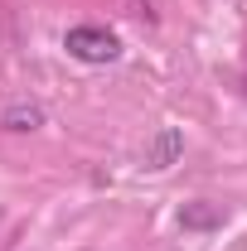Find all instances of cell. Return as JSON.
<instances>
[{
  "label": "cell",
  "mask_w": 247,
  "mask_h": 251,
  "mask_svg": "<svg viewBox=\"0 0 247 251\" xmlns=\"http://www.w3.org/2000/svg\"><path fill=\"white\" fill-rule=\"evenodd\" d=\"M63 49H68V58L88 63V68H107V63L122 58V39L102 25H73L63 34Z\"/></svg>",
  "instance_id": "6da1fadb"
},
{
  "label": "cell",
  "mask_w": 247,
  "mask_h": 251,
  "mask_svg": "<svg viewBox=\"0 0 247 251\" xmlns=\"http://www.w3.org/2000/svg\"><path fill=\"white\" fill-rule=\"evenodd\" d=\"M180 150H185V135L175 130V126H160V135L151 140V150H146V169H170L175 159H180Z\"/></svg>",
  "instance_id": "7a4b0ae2"
},
{
  "label": "cell",
  "mask_w": 247,
  "mask_h": 251,
  "mask_svg": "<svg viewBox=\"0 0 247 251\" xmlns=\"http://www.w3.org/2000/svg\"><path fill=\"white\" fill-rule=\"evenodd\" d=\"M0 126H5V130H39V126H44V111H39L34 101H10V106L0 111Z\"/></svg>",
  "instance_id": "3957f363"
},
{
  "label": "cell",
  "mask_w": 247,
  "mask_h": 251,
  "mask_svg": "<svg viewBox=\"0 0 247 251\" xmlns=\"http://www.w3.org/2000/svg\"><path fill=\"white\" fill-rule=\"evenodd\" d=\"M180 222H185V227H218V222H223V208H214V203H194V208L180 213Z\"/></svg>",
  "instance_id": "277c9868"
}]
</instances>
